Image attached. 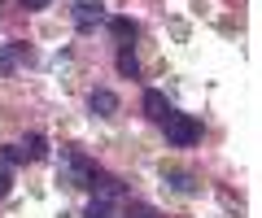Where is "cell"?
<instances>
[{"mask_svg": "<svg viewBox=\"0 0 262 218\" xmlns=\"http://www.w3.org/2000/svg\"><path fill=\"white\" fill-rule=\"evenodd\" d=\"M88 105H92V114H101V118H114V114H118V96H114L110 87H96Z\"/></svg>", "mask_w": 262, "mask_h": 218, "instance_id": "obj_4", "label": "cell"}, {"mask_svg": "<svg viewBox=\"0 0 262 218\" xmlns=\"http://www.w3.org/2000/svg\"><path fill=\"white\" fill-rule=\"evenodd\" d=\"M162 127H166V140L175 144V149H192V144L201 140V123H196L192 114H170Z\"/></svg>", "mask_w": 262, "mask_h": 218, "instance_id": "obj_1", "label": "cell"}, {"mask_svg": "<svg viewBox=\"0 0 262 218\" xmlns=\"http://www.w3.org/2000/svg\"><path fill=\"white\" fill-rule=\"evenodd\" d=\"M105 22H110V35L118 39L122 48H127L131 39H136V22H131V18H105Z\"/></svg>", "mask_w": 262, "mask_h": 218, "instance_id": "obj_6", "label": "cell"}, {"mask_svg": "<svg viewBox=\"0 0 262 218\" xmlns=\"http://www.w3.org/2000/svg\"><path fill=\"white\" fill-rule=\"evenodd\" d=\"M9 188H13V179H9V171H0V197H9Z\"/></svg>", "mask_w": 262, "mask_h": 218, "instance_id": "obj_12", "label": "cell"}, {"mask_svg": "<svg viewBox=\"0 0 262 218\" xmlns=\"http://www.w3.org/2000/svg\"><path fill=\"white\" fill-rule=\"evenodd\" d=\"M22 57H27V44H5L0 48V75H13L22 66Z\"/></svg>", "mask_w": 262, "mask_h": 218, "instance_id": "obj_5", "label": "cell"}, {"mask_svg": "<svg viewBox=\"0 0 262 218\" xmlns=\"http://www.w3.org/2000/svg\"><path fill=\"white\" fill-rule=\"evenodd\" d=\"M70 18H75V27H79V31H92V27H101V22L110 18V13H105V5H101V0H75Z\"/></svg>", "mask_w": 262, "mask_h": 218, "instance_id": "obj_2", "label": "cell"}, {"mask_svg": "<svg viewBox=\"0 0 262 218\" xmlns=\"http://www.w3.org/2000/svg\"><path fill=\"white\" fill-rule=\"evenodd\" d=\"M127 218H162V209L144 205V201H131V205H127Z\"/></svg>", "mask_w": 262, "mask_h": 218, "instance_id": "obj_11", "label": "cell"}, {"mask_svg": "<svg viewBox=\"0 0 262 218\" xmlns=\"http://www.w3.org/2000/svg\"><path fill=\"white\" fill-rule=\"evenodd\" d=\"M166 179L175 183V192H184V197H188V192H196V179H192V175H188V171H170Z\"/></svg>", "mask_w": 262, "mask_h": 218, "instance_id": "obj_10", "label": "cell"}, {"mask_svg": "<svg viewBox=\"0 0 262 218\" xmlns=\"http://www.w3.org/2000/svg\"><path fill=\"white\" fill-rule=\"evenodd\" d=\"M22 5H27V9H48L53 0H22Z\"/></svg>", "mask_w": 262, "mask_h": 218, "instance_id": "obj_13", "label": "cell"}, {"mask_svg": "<svg viewBox=\"0 0 262 218\" xmlns=\"http://www.w3.org/2000/svg\"><path fill=\"white\" fill-rule=\"evenodd\" d=\"M22 157H31V161L48 157V144H44V135H27V144H22Z\"/></svg>", "mask_w": 262, "mask_h": 218, "instance_id": "obj_8", "label": "cell"}, {"mask_svg": "<svg viewBox=\"0 0 262 218\" xmlns=\"http://www.w3.org/2000/svg\"><path fill=\"white\" fill-rule=\"evenodd\" d=\"M144 114H149L153 123H166V118L175 114V105L166 101V92H158V87H149V92H144Z\"/></svg>", "mask_w": 262, "mask_h": 218, "instance_id": "obj_3", "label": "cell"}, {"mask_svg": "<svg viewBox=\"0 0 262 218\" xmlns=\"http://www.w3.org/2000/svg\"><path fill=\"white\" fill-rule=\"evenodd\" d=\"M83 218H118V214H114V209H110V201H105V197H96V201H88Z\"/></svg>", "mask_w": 262, "mask_h": 218, "instance_id": "obj_9", "label": "cell"}, {"mask_svg": "<svg viewBox=\"0 0 262 218\" xmlns=\"http://www.w3.org/2000/svg\"><path fill=\"white\" fill-rule=\"evenodd\" d=\"M118 75L122 79H136V75H140V61H136L131 48H118Z\"/></svg>", "mask_w": 262, "mask_h": 218, "instance_id": "obj_7", "label": "cell"}]
</instances>
